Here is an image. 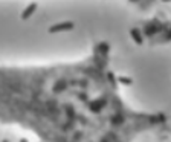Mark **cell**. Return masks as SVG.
Masks as SVG:
<instances>
[{
  "mask_svg": "<svg viewBox=\"0 0 171 142\" xmlns=\"http://www.w3.org/2000/svg\"><path fill=\"white\" fill-rule=\"evenodd\" d=\"M46 66H0V122L43 142H134L164 122L128 105L109 67V49Z\"/></svg>",
  "mask_w": 171,
  "mask_h": 142,
  "instance_id": "1",
  "label": "cell"
}]
</instances>
